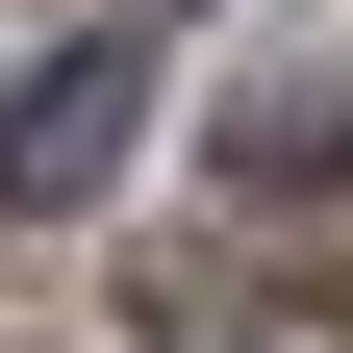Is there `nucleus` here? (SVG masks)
<instances>
[{
	"mask_svg": "<svg viewBox=\"0 0 353 353\" xmlns=\"http://www.w3.org/2000/svg\"><path fill=\"white\" fill-rule=\"evenodd\" d=\"M126 126H152V51H126V26H76V51L0 101V202H26V228H76V202L126 176Z\"/></svg>",
	"mask_w": 353,
	"mask_h": 353,
	"instance_id": "obj_1",
	"label": "nucleus"
},
{
	"mask_svg": "<svg viewBox=\"0 0 353 353\" xmlns=\"http://www.w3.org/2000/svg\"><path fill=\"white\" fill-rule=\"evenodd\" d=\"M176 353H228V328H176Z\"/></svg>",
	"mask_w": 353,
	"mask_h": 353,
	"instance_id": "obj_3",
	"label": "nucleus"
},
{
	"mask_svg": "<svg viewBox=\"0 0 353 353\" xmlns=\"http://www.w3.org/2000/svg\"><path fill=\"white\" fill-rule=\"evenodd\" d=\"M328 152H353V101H328V76H252V101H228V176H252V202H303Z\"/></svg>",
	"mask_w": 353,
	"mask_h": 353,
	"instance_id": "obj_2",
	"label": "nucleus"
}]
</instances>
